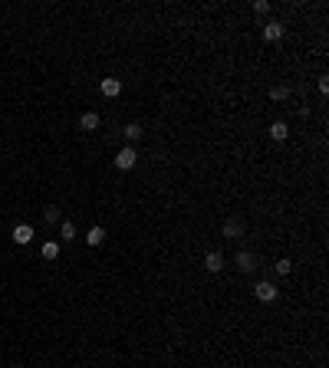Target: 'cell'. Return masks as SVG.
Listing matches in <instances>:
<instances>
[{
  "mask_svg": "<svg viewBox=\"0 0 329 368\" xmlns=\"http://www.w3.org/2000/svg\"><path fill=\"white\" fill-rule=\"evenodd\" d=\"M234 260H237V270H241V273H254L257 270V256L250 253V250H241Z\"/></svg>",
  "mask_w": 329,
  "mask_h": 368,
  "instance_id": "6da1fadb",
  "label": "cell"
},
{
  "mask_svg": "<svg viewBox=\"0 0 329 368\" xmlns=\"http://www.w3.org/2000/svg\"><path fill=\"white\" fill-rule=\"evenodd\" d=\"M13 244H20V247H26V244H33V227L30 224H17L13 227Z\"/></svg>",
  "mask_w": 329,
  "mask_h": 368,
  "instance_id": "7a4b0ae2",
  "label": "cell"
},
{
  "mask_svg": "<svg viewBox=\"0 0 329 368\" xmlns=\"http://www.w3.org/2000/svg\"><path fill=\"white\" fill-rule=\"evenodd\" d=\"M135 161H138L135 148H122V151H118V155H115V168H122V171L135 168Z\"/></svg>",
  "mask_w": 329,
  "mask_h": 368,
  "instance_id": "3957f363",
  "label": "cell"
},
{
  "mask_svg": "<svg viewBox=\"0 0 329 368\" xmlns=\"http://www.w3.org/2000/svg\"><path fill=\"white\" fill-rule=\"evenodd\" d=\"M254 296L260 303H274L277 299V286H274V283H257V286H254Z\"/></svg>",
  "mask_w": 329,
  "mask_h": 368,
  "instance_id": "277c9868",
  "label": "cell"
},
{
  "mask_svg": "<svg viewBox=\"0 0 329 368\" xmlns=\"http://www.w3.org/2000/svg\"><path fill=\"white\" fill-rule=\"evenodd\" d=\"M204 266H207V273H221V270H224V256L221 253H207L204 256Z\"/></svg>",
  "mask_w": 329,
  "mask_h": 368,
  "instance_id": "5b68a950",
  "label": "cell"
},
{
  "mask_svg": "<svg viewBox=\"0 0 329 368\" xmlns=\"http://www.w3.org/2000/svg\"><path fill=\"white\" fill-rule=\"evenodd\" d=\"M99 89H102V95H109V99H112V95L122 92V82H118V79H102Z\"/></svg>",
  "mask_w": 329,
  "mask_h": 368,
  "instance_id": "8992f818",
  "label": "cell"
},
{
  "mask_svg": "<svg viewBox=\"0 0 329 368\" xmlns=\"http://www.w3.org/2000/svg\"><path fill=\"white\" fill-rule=\"evenodd\" d=\"M102 240H106V230H102L99 224H96V227H89V233H86V244H89V247H99Z\"/></svg>",
  "mask_w": 329,
  "mask_h": 368,
  "instance_id": "52a82bcc",
  "label": "cell"
},
{
  "mask_svg": "<svg viewBox=\"0 0 329 368\" xmlns=\"http://www.w3.org/2000/svg\"><path fill=\"white\" fill-rule=\"evenodd\" d=\"M263 37H267L270 43H277V40H283V23H267V26H263Z\"/></svg>",
  "mask_w": 329,
  "mask_h": 368,
  "instance_id": "ba28073f",
  "label": "cell"
},
{
  "mask_svg": "<svg viewBox=\"0 0 329 368\" xmlns=\"http://www.w3.org/2000/svg\"><path fill=\"white\" fill-rule=\"evenodd\" d=\"M286 135H290L286 122H274V125H270V138H274V142H286Z\"/></svg>",
  "mask_w": 329,
  "mask_h": 368,
  "instance_id": "9c48e42d",
  "label": "cell"
},
{
  "mask_svg": "<svg viewBox=\"0 0 329 368\" xmlns=\"http://www.w3.org/2000/svg\"><path fill=\"white\" fill-rule=\"evenodd\" d=\"M79 125H82L86 131H96V128H99V112H86V115L79 119Z\"/></svg>",
  "mask_w": 329,
  "mask_h": 368,
  "instance_id": "30bf717a",
  "label": "cell"
},
{
  "mask_svg": "<svg viewBox=\"0 0 329 368\" xmlns=\"http://www.w3.org/2000/svg\"><path fill=\"white\" fill-rule=\"evenodd\" d=\"M40 253H43V260H56V256H59V244H56V240H46Z\"/></svg>",
  "mask_w": 329,
  "mask_h": 368,
  "instance_id": "8fae6325",
  "label": "cell"
},
{
  "mask_svg": "<svg viewBox=\"0 0 329 368\" xmlns=\"http://www.w3.org/2000/svg\"><path fill=\"white\" fill-rule=\"evenodd\" d=\"M241 233H244L241 220H227V224H224V237H241Z\"/></svg>",
  "mask_w": 329,
  "mask_h": 368,
  "instance_id": "7c38bea8",
  "label": "cell"
},
{
  "mask_svg": "<svg viewBox=\"0 0 329 368\" xmlns=\"http://www.w3.org/2000/svg\"><path fill=\"white\" fill-rule=\"evenodd\" d=\"M76 233H79V230H76V224H73V220H63V227H59V237H63V240H73Z\"/></svg>",
  "mask_w": 329,
  "mask_h": 368,
  "instance_id": "4fadbf2b",
  "label": "cell"
},
{
  "mask_svg": "<svg viewBox=\"0 0 329 368\" xmlns=\"http://www.w3.org/2000/svg\"><path fill=\"white\" fill-rule=\"evenodd\" d=\"M125 138H129V142H138V138H142V125H138V122L125 125Z\"/></svg>",
  "mask_w": 329,
  "mask_h": 368,
  "instance_id": "5bb4252c",
  "label": "cell"
},
{
  "mask_svg": "<svg viewBox=\"0 0 329 368\" xmlns=\"http://www.w3.org/2000/svg\"><path fill=\"white\" fill-rule=\"evenodd\" d=\"M43 217H46V224H56V220H59V207H46Z\"/></svg>",
  "mask_w": 329,
  "mask_h": 368,
  "instance_id": "9a60e30c",
  "label": "cell"
},
{
  "mask_svg": "<svg viewBox=\"0 0 329 368\" xmlns=\"http://www.w3.org/2000/svg\"><path fill=\"white\" fill-rule=\"evenodd\" d=\"M290 270H293V263H290V260H280V263H277V273H280V276H286Z\"/></svg>",
  "mask_w": 329,
  "mask_h": 368,
  "instance_id": "2e32d148",
  "label": "cell"
},
{
  "mask_svg": "<svg viewBox=\"0 0 329 368\" xmlns=\"http://www.w3.org/2000/svg\"><path fill=\"white\" fill-rule=\"evenodd\" d=\"M267 10H270L267 0H254V13H267Z\"/></svg>",
  "mask_w": 329,
  "mask_h": 368,
  "instance_id": "e0dca14e",
  "label": "cell"
},
{
  "mask_svg": "<svg viewBox=\"0 0 329 368\" xmlns=\"http://www.w3.org/2000/svg\"><path fill=\"white\" fill-rule=\"evenodd\" d=\"M270 99H286V89H280V86H277L274 92H270Z\"/></svg>",
  "mask_w": 329,
  "mask_h": 368,
  "instance_id": "ac0fdd59",
  "label": "cell"
},
{
  "mask_svg": "<svg viewBox=\"0 0 329 368\" xmlns=\"http://www.w3.org/2000/svg\"><path fill=\"white\" fill-rule=\"evenodd\" d=\"M13 368H23V365H13Z\"/></svg>",
  "mask_w": 329,
  "mask_h": 368,
  "instance_id": "d6986e66",
  "label": "cell"
}]
</instances>
